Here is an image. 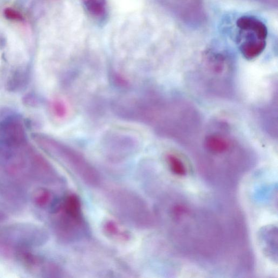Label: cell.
<instances>
[{
    "label": "cell",
    "instance_id": "obj_1",
    "mask_svg": "<svg viewBox=\"0 0 278 278\" xmlns=\"http://www.w3.org/2000/svg\"><path fill=\"white\" fill-rule=\"evenodd\" d=\"M148 103L144 115L159 134L182 144H194L202 131L199 110L177 94L155 98Z\"/></svg>",
    "mask_w": 278,
    "mask_h": 278
},
{
    "label": "cell",
    "instance_id": "obj_12",
    "mask_svg": "<svg viewBox=\"0 0 278 278\" xmlns=\"http://www.w3.org/2000/svg\"><path fill=\"white\" fill-rule=\"evenodd\" d=\"M103 231L110 239L120 242H128L131 239L130 233L117 222L107 220L103 225Z\"/></svg>",
    "mask_w": 278,
    "mask_h": 278
},
{
    "label": "cell",
    "instance_id": "obj_6",
    "mask_svg": "<svg viewBox=\"0 0 278 278\" xmlns=\"http://www.w3.org/2000/svg\"><path fill=\"white\" fill-rule=\"evenodd\" d=\"M236 42L243 57L258 58L266 48L268 29L265 23L252 15H243L236 22Z\"/></svg>",
    "mask_w": 278,
    "mask_h": 278
},
{
    "label": "cell",
    "instance_id": "obj_9",
    "mask_svg": "<svg viewBox=\"0 0 278 278\" xmlns=\"http://www.w3.org/2000/svg\"><path fill=\"white\" fill-rule=\"evenodd\" d=\"M26 141V131L20 117L10 116L0 121V145L17 148L25 145Z\"/></svg>",
    "mask_w": 278,
    "mask_h": 278
},
{
    "label": "cell",
    "instance_id": "obj_3",
    "mask_svg": "<svg viewBox=\"0 0 278 278\" xmlns=\"http://www.w3.org/2000/svg\"><path fill=\"white\" fill-rule=\"evenodd\" d=\"M35 140L45 151L65 165L84 184L97 188L101 183L99 172L75 150L51 138L35 135Z\"/></svg>",
    "mask_w": 278,
    "mask_h": 278
},
{
    "label": "cell",
    "instance_id": "obj_2",
    "mask_svg": "<svg viewBox=\"0 0 278 278\" xmlns=\"http://www.w3.org/2000/svg\"><path fill=\"white\" fill-rule=\"evenodd\" d=\"M111 207L127 224L139 229H147L154 223L153 212L146 201L133 191L115 188L108 196Z\"/></svg>",
    "mask_w": 278,
    "mask_h": 278
},
{
    "label": "cell",
    "instance_id": "obj_13",
    "mask_svg": "<svg viewBox=\"0 0 278 278\" xmlns=\"http://www.w3.org/2000/svg\"><path fill=\"white\" fill-rule=\"evenodd\" d=\"M33 200L40 208H46L52 205L54 200L53 194L45 188H39L34 193Z\"/></svg>",
    "mask_w": 278,
    "mask_h": 278
},
{
    "label": "cell",
    "instance_id": "obj_16",
    "mask_svg": "<svg viewBox=\"0 0 278 278\" xmlns=\"http://www.w3.org/2000/svg\"><path fill=\"white\" fill-rule=\"evenodd\" d=\"M4 15L6 19L11 21L22 22L25 20L21 13L12 8H6Z\"/></svg>",
    "mask_w": 278,
    "mask_h": 278
},
{
    "label": "cell",
    "instance_id": "obj_7",
    "mask_svg": "<svg viewBox=\"0 0 278 278\" xmlns=\"http://www.w3.org/2000/svg\"><path fill=\"white\" fill-rule=\"evenodd\" d=\"M47 234L35 225L16 224L0 229V250L7 255L14 256L43 244Z\"/></svg>",
    "mask_w": 278,
    "mask_h": 278
},
{
    "label": "cell",
    "instance_id": "obj_11",
    "mask_svg": "<svg viewBox=\"0 0 278 278\" xmlns=\"http://www.w3.org/2000/svg\"><path fill=\"white\" fill-rule=\"evenodd\" d=\"M259 121L263 128L272 137H277V105L272 102L259 110Z\"/></svg>",
    "mask_w": 278,
    "mask_h": 278
},
{
    "label": "cell",
    "instance_id": "obj_4",
    "mask_svg": "<svg viewBox=\"0 0 278 278\" xmlns=\"http://www.w3.org/2000/svg\"><path fill=\"white\" fill-rule=\"evenodd\" d=\"M53 226L59 239L72 242L80 239L85 232V222L80 199L75 194H70L53 210Z\"/></svg>",
    "mask_w": 278,
    "mask_h": 278
},
{
    "label": "cell",
    "instance_id": "obj_14",
    "mask_svg": "<svg viewBox=\"0 0 278 278\" xmlns=\"http://www.w3.org/2000/svg\"><path fill=\"white\" fill-rule=\"evenodd\" d=\"M166 162L173 173L178 176L186 175L187 173L186 165L177 155L169 154L166 156Z\"/></svg>",
    "mask_w": 278,
    "mask_h": 278
},
{
    "label": "cell",
    "instance_id": "obj_10",
    "mask_svg": "<svg viewBox=\"0 0 278 278\" xmlns=\"http://www.w3.org/2000/svg\"><path fill=\"white\" fill-rule=\"evenodd\" d=\"M85 12L98 24L105 25L109 17L108 0H80Z\"/></svg>",
    "mask_w": 278,
    "mask_h": 278
},
{
    "label": "cell",
    "instance_id": "obj_5",
    "mask_svg": "<svg viewBox=\"0 0 278 278\" xmlns=\"http://www.w3.org/2000/svg\"><path fill=\"white\" fill-rule=\"evenodd\" d=\"M202 71L203 82L209 92L225 98L232 94L233 64L225 52H206Z\"/></svg>",
    "mask_w": 278,
    "mask_h": 278
},
{
    "label": "cell",
    "instance_id": "obj_17",
    "mask_svg": "<svg viewBox=\"0 0 278 278\" xmlns=\"http://www.w3.org/2000/svg\"><path fill=\"white\" fill-rule=\"evenodd\" d=\"M52 108L54 115L58 117H62L66 114V106L59 100L53 102Z\"/></svg>",
    "mask_w": 278,
    "mask_h": 278
},
{
    "label": "cell",
    "instance_id": "obj_15",
    "mask_svg": "<svg viewBox=\"0 0 278 278\" xmlns=\"http://www.w3.org/2000/svg\"><path fill=\"white\" fill-rule=\"evenodd\" d=\"M27 80V75L25 71H17L10 80L9 85L10 89L13 90H17L21 88V86L25 85Z\"/></svg>",
    "mask_w": 278,
    "mask_h": 278
},
{
    "label": "cell",
    "instance_id": "obj_8",
    "mask_svg": "<svg viewBox=\"0 0 278 278\" xmlns=\"http://www.w3.org/2000/svg\"><path fill=\"white\" fill-rule=\"evenodd\" d=\"M181 22L192 27L202 25L206 19L203 0H160Z\"/></svg>",
    "mask_w": 278,
    "mask_h": 278
}]
</instances>
